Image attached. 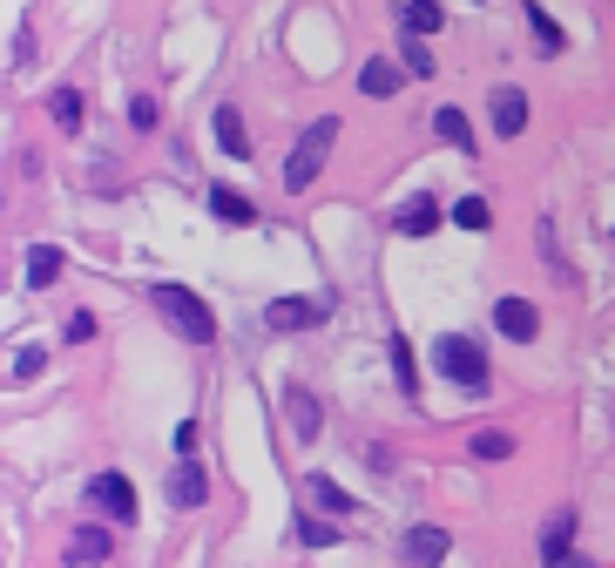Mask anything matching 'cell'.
I'll use <instances>...</instances> for the list:
<instances>
[{
    "instance_id": "27",
    "label": "cell",
    "mask_w": 615,
    "mask_h": 568,
    "mask_svg": "<svg viewBox=\"0 0 615 568\" xmlns=\"http://www.w3.org/2000/svg\"><path fill=\"white\" fill-rule=\"evenodd\" d=\"M298 541H305V548H331L338 535H331L325 521H311V515H305V521H298Z\"/></svg>"
},
{
    "instance_id": "8",
    "label": "cell",
    "mask_w": 615,
    "mask_h": 568,
    "mask_svg": "<svg viewBox=\"0 0 615 568\" xmlns=\"http://www.w3.org/2000/svg\"><path fill=\"white\" fill-rule=\"evenodd\" d=\"M264 325H271V332H305V325H318V305L311 298H271Z\"/></svg>"
},
{
    "instance_id": "10",
    "label": "cell",
    "mask_w": 615,
    "mask_h": 568,
    "mask_svg": "<svg viewBox=\"0 0 615 568\" xmlns=\"http://www.w3.org/2000/svg\"><path fill=\"white\" fill-rule=\"evenodd\" d=\"M109 548H116V541H109V528H75V535H68V561H75V568L109 561Z\"/></svg>"
},
{
    "instance_id": "5",
    "label": "cell",
    "mask_w": 615,
    "mask_h": 568,
    "mask_svg": "<svg viewBox=\"0 0 615 568\" xmlns=\"http://www.w3.org/2000/svg\"><path fill=\"white\" fill-rule=\"evenodd\" d=\"M88 501H102L109 521H136V487H129V474H116V467L88 480Z\"/></svg>"
},
{
    "instance_id": "31",
    "label": "cell",
    "mask_w": 615,
    "mask_h": 568,
    "mask_svg": "<svg viewBox=\"0 0 615 568\" xmlns=\"http://www.w3.org/2000/svg\"><path fill=\"white\" fill-rule=\"evenodd\" d=\"M548 568H595V561H582V555H562V561H548Z\"/></svg>"
},
{
    "instance_id": "23",
    "label": "cell",
    "mask_w": 615,
    "mask_h": 568,
    "mask_svg": "<svg viewBox=\"0 0 615 568\" xmlns=\"http://www.w3.org/2000/svg\"><path fill=\"white\" fill-rule=\"evenodd\" d=\"M399 28H406V34H433V28H439V8H426V0H406V8H399Z\"/></svg>"
},
{
    "instance_id": "19",
    "label": "cell",
    "mask_w": 615,
    "mask_h": 568,
    "mask_svg": "<svg viewBox=\"0 0 615 568\" xmlns=\"http://www.w3.org/2000/svg\"><path fill=\"white\" fill-rule=\"evenodd\" d=\"M61 278V251H54V243H34V251H28V285H54Z\"/></svg>"
},
{
    "instance_id": "6",
    "label": "cell",
    "mask_w": 615,
    "mask_h": 568,
    "mask_svg": "<svg viewBox=\"0 0 615 568\" xmlns=\"http://www.w3.org/2000/svg\"><path fill=\"white\" fill-rule=\"evenodd\" d=\"M494 332L514 339V346H527V339L542 332V311L527 305V298H500V305H494Z\"/></svg>"
},
{
    "instance_id": "3",
    "label": "cell",
    "mask_w": 615,
    "mask_h": 568,
    "mask_svg": "<svg viewBox=\"0 0 615 568\" xmlns=\"http://www.w3.org/2000/svg\"><path fill=\"white\" fill-rule=\"evenodd\" d=\"M433 366L447 372L454 386H467V392H487V352L474 339H460V332H447V339L433 346Z\"/></svg>"
},
{
    "instance_id": "16",
    "label": "cell",
    "mask_w": 615,
    "mask_h": 568,
    "mask_svg": "<svg viewBox=\"0 0 615 568\" xmlns=\"http://www.w3.org/2000/svg\"><path fill=\"white\" fill-rule=\"evenodd\" d=\"M305 495H311L325 515H345V508H351V495H345V487H338L331 474H311V480H305Z\"/></svg>"
},
{
    "instance_id": "12",
    "label": "cell",
    "mask_w": 615,
    "mask_h": 568,
    "mask_svg": "<svg viewBox=\"0 0 615 568\" xmlns=\"http://www.w3.org/2000/svg\"><path fill=\"white\" fill-rule=\"evenodd\" d=\"M393 223H399L406 237H426V230H439V203H433V197L419 190L413 203H399V217H393Z\"/></svg>"
},
{
    "instance_id": "21",
    "label": "cell",
    "mask_w": 615,
    "mask_h": 568,
    "mask_svg": "<svg viewBox=\"0 0 615 568\" xmlns=\"http://www.w3.org/2000/svg\"><path fill=\"white\" fill-rule=\"evenodd\" d=\"M474 454H480V460H507V454H514V434H507V427H480V434H474Z\"/></svg>"
},
{
    "instance_id": "26",
    "label": "cell",
    "mask_w": 615,
    "mask_h": 568,
    "mask_svg": "<svg viewBox=\"0 0 615 568\" xmlns=\"http://www.w3.org/2000/svg\"><path fill=\"white\" fill-rule=\"evenodd\" d=\"M399 68H406V74H419V81H426V74H433V68H439V61H433V54H426V48H419V34H413V41H406V54H399Z\"/></svg>"
},
{
    "instance_id": "15",
    "label": "cell",
    "mask_w": 615,
    "mask_h": 568,
    "mask_svg": "<svg viewBox=\"0 0 615 568\" xmlns=\"http://www.w3.org/2000/svg\"><path fill=\"white\" fill-rule=\"evenodd\" d=\"M433 129H439V142H454V149L474 156V122H467L460 109H433Z\"/></svg>"
},
{
    "instance_id": "29",
    "label": "cell",
    "mask_w": 615,
    "mask_h": 568,
    "mask_svg": "<svg viewBox=\"0 0 615 568\" xmlns=\"http://www.w3.org/2000/svg\"><path fill=\"white\" fill-rule=\"evenodd\" d=\"M129 122H136V129H156V102H149V96H136V102H129Z\"/></svg>"
},
{
    "instance_id": "25",
    "label": "cell",
    "mask_w": 615,
    "mask_h": 568,
    "mask_svg": "<svg viewBox=\"0 0 615 568\" xmlns=\"http://www.w3.org/2000/svg\"><path fill=\"white\" fill-rule=\"evenodd\" d=\"M393 372H399V392L419 399V372H413V346H406V339H393Z\"/></svg>"
},
{
    "instance_id": "9",
    "label": "cell",
    "mask_w": 615,
    "mask_h": 568,
    "mask_svg": "<svg viewBox=\"0 0 615 568\" xmlns=\"http://www.w3.org/2000/svg\"><path fill=\"white\" fill-rule=\"evenodd\" d=\"M447 548H454L447 528H413V535H406V561H413V568H439V561H447Z\"/></svg>"
},
{
    "instance_id": "13",
    "label": "cell",
    "mask_w": 615,
    "mask_h": 568,
    "mask_svg": "<svg viewBox=\"0 0 615 568\" xmlns=\"http://www.w3.org/2000/svg\"><path fill=\"white\" fill-rule=\"evenodd\" d=\"M568 535H575V508H555L548 528H542V561H562L568 555Z\"/></svg>"
},
{
    "instance_id": "2",
    "label": "cell",
    "mask_w": 615,
    "mask_h": 568,
    "mask_svg": "<svg viewBox=\"0 0 615 568\" xmlns=\"http://www.w3.org/2000/svg\"><path fill=\"white\" fill-rule=\"evenodd\" d=\"M331 142H338V116H318V122H311V136H298V149H291V162H285V190H291V197H305V190L318 183Z\"/></svg>"
},
{
    "instance_id": "18",
    "label": "cell",
    "mask_w": 615,
    "mask_h": 568,
    "mask_svg": "<svg viewBox=\"0 0 615 568\" xmlns=\"http://www.w3.org/2000/svg\"><path fill=\"white\" fill-rule=\"evenodd\" d=\"M285 406H291V434H298V440H311V434H318V420H325V413H318V399L291 386V399H285Z\"/></svg>"
},
{
    "instance_id": "28",
    "label": "cell",
    "mask_w": 615,
    "mask_h": 568,
    "mask_svg": "<svg viewBox=\"0 0 615 568\" xmlns=\"http://www.w3.org/2000/svg\"><path fill=\"white\" fill-rule=\"evenodd\" d=\"M34 372H41V346H21L14 352V379H34Z\"/></svg>"
},
{
    "instance_id": "1",
    "label": "cell",
    "mask_w": 615,
    "mask_h": 568,
    "mask_svg": "<svg viewBox=\"0 0 615 568\" xmlns=\"http://www.w3.org/2000/svg\"><path fill=\"white\" fill-rule=\"evenodd\" d=\"M149 305L169 318L176 339H190V346H210V339H217V318H210V305H204L197 291H183V285H149Z\"/></svg>"
},
{
    "instance_id": "30",
    "label": "cell",
    "mask_w": 615,
    "mask_h": 568,
    "mask_svg": "<svg viewBox=\"0 0 615 568\" xmlns=\"http://www.w3.org/2000/svg\"><path fill=\"white\" fill-rule=\"evenodd\" d=\"M68 339H75V346H81V339H96V318L75 311V318H68Z\"/></svg>"
},
{
    "instance_id": "20",
    "label": "cell",
    "mask_w": 615,
    "mask_h": 568,
    "mask_svg": "<svg viewBox=\"0 0 615 568\" xmlns=\"http://www.w3.org/2000/svg\"><path fill=\"white\" fill-rule=\"evenodd\" d=\"M48 116H54V129L75 136V129H81V96H75V89H54V96H48Z\"/></svg>"
},
{
    "instance_id": "17",
    "label": "cell",
    "mask_w": 615,
    "mask_h": 568,
    "mask_svg": "<svg viewBox=\"0 0 615 568\" xmlns=\"http://www.w3.org/2000/svg\"><path fill=\"white\" fill-rule=\"evenodd\" d=\"M217 142H224V156H250V136H244V116L237 109H217Z\"/></svg>"
},
{
    "instance_id": "24",
    "label": "cell",
    "mask_w": 615,
    "mask_h": 568,
    "mask_svg": "<svg viewBox=\"0 0 615 568\" xmlns=\"http://www.w3.org/2000/svg\"><path fill=\"white\" fill-rule=\"evenodd\" d=\"M454 223H460V230H487V223H494L487 197H460V203H454Z\"/></svg>"
},
{
    "instance_id": "4",
    "label": "cell",
    "mask_w": 615,
    "mask_h": 568,
    "mask_svg": "<svg viewBox=\"0 0 615 568\" xmlns=\"http://www.w3.org/2000/svg\"><path fill=\"white\" fill-rule=\"evenodd\" d=\"M162 495H169V508H204L210 501V474L183 454V460H176L169 467V480H162Z\"/></svg>"
},
{
    "instance_id": "14",
    "label": "cell",
    "mask_w": 615,
    "mask_h": 568,
    "mask_svg": "<svg viewBox=\"0 0 615 568\" xmlns=\"http://www.w3.org/2000/svg\"><path fill=\"white\" fill-rule=\"evenodd\" d=\"M210 210H217L224 223H257V203H244L230 183H210Z\"/></svg>"
},
{
    "instance_id": "7",
    "label": "cell",
    "mask_w": 615,
    "mask_h": 568,
    "mask_svg": "<svg viewBox=\"0 0 615 568\" xmlns=\"http://www.w3.org/2000/svg\"><path fill=\"white\" fill-rule=\"evenodd\" d=\"M487 116H494V136H520L535 109H527V96L507 81V89H494V96H487Z\"/></svg>"
},
{
    "instance_id": "22",
    "label": "cell",
    "mask_w": 615,
    "mask_h": 568,
    "mask_svg": "<svg viewBox=\"0 0 615 568\" xmlns=\"http://www.w3.org/2000/svg\"><path fill=\"white\" fill-rule=\"evenodd\" d=\"M527 28H535V41H542V54H562V28L548 21V8H535V0H527Z\"/></svg>"
},
{
    "instance_id": "11",
    "label": "cell",
    "mask_w": 615,
    "mask_h": 568,
    "mask_svg": "<svg viewBox=\"0 0 615 568\" xmlns=\"http://www.w3.org/2000/svg\"><path fill=\"white\" fill-rule=\"evenodd\" d=\"M399 81H406V68H393V61H366V68H359V96L386 102V96H399Z\"/></svg>"
}]
</instances>
